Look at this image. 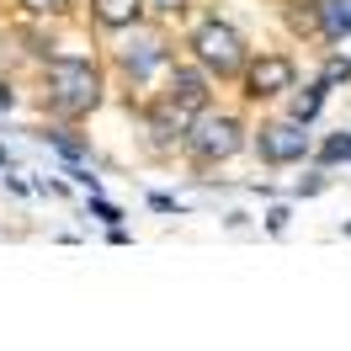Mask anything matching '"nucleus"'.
<instances>
[{"label":"nucleus","instance_id":"f257e3e1","mask_svg":"<svg viewBox=\"0 0 351 351\" xmlns=\"http://www.w3.org/2000/svg\"><path fill=\"white\" fill-rule=\"evenodd\" d=\"M38 90H43V112L59 123H80L107 101V69L90 53H48L38 64Z\"/></svg>","mask_w":351,"mask_h":351},{"label":"nucleus","instance_id":"f03ea898","mask_svg":"<svg viewBox=\"0 0 351 351\" xmlns=\"http://www.w3.org/2000/svg\"><path fill=\"white\" fill-rule=\"evenodd\" d=\"M245 144H250L245 112L202 107V112H192V123H186V133H181V160H186L192 171H213V165H223V160H234Z\"/></svg>","mask_w":351,"mask_h":351},{"label":"nucleus","instance_id":"7ed1b4c3","mask_svg":"<svg viewBox=\"0 0 351 351\" xmlns=\"http://www.w3.org/2000/svg\"><path fill=\"white\" fill-rule=\"evenodd\" d=\"M186 59L202 64L213 80H234L245 69V59H250V43H245V32L234 22H223L219 11H213V16H202V22L186 32Z\"/></svg>","mask_w":351,"mask_h":351},{"label":"nucleus","instance_id":"20e7f679","mask_svg":"<svg viewBox=\"0 0 351 351\" xmlns=\"http://www.w3.org/2000/svg\"><path fill=\"white\" fill-rule=\"evenodd\" d=\"M171 59H176L171 38H165L160 27H144V22H133L128 38L112 48V64H117V75H123V86H149L154 75H165Z\"/></svg>","mask_w":351,"mask_h":351},{"label":"nucleus","instance_id":"39448f33","mask_svg":"<svg viewBox=\"0 0 351 351\" xmlns=\"http://www.w3.org/2000/svg\"><path fill=\"white\" fill-rule=\"evenodd\" d=\"M245 149H256V160L266 171H287V165H304L314 154V133L304 123H293V117H266L261 128H250Z\"/></svg>","mask_w":351,"mask_h":351},{"label":"nucleus","instance_id":"423d86ee","mask_svg":"<svg viewBox=\"0 0 351 351\" xmlns=\"http://www.w3.org/2000/svg\"><path fill=\"white\" fill-rule=\"evenodd\" d=\"M240 80V96L250 101V107H266V101H282L287 90L298 86V59L293 53H256L250 48V59H245V69L234 75Z\"/></svg>","mask_w":351,"mask_h":351},{"label":"nucleus","instance_id":"0eeeda50","mask_svg":"<svg viewBox=\"0 0 351 351\" xmlns=\"http://www.w3.org/2000/svg\"><path fill=\"white\" fill-rule=\"evenodd\" d=\"M213 86H219V80H213L202 64H192V59H171V64H165V90H160V96H165L176 112L192 117V112L213 107Z\"/></svg>","mask_w":351,"mask_h":351},{"label":"nucleus","instance_id":"6e6552de","mask_svg":"<svg viewBox=\"0 0 351 351\" xmlns=\"http://www.w3.org/2000/svg\"><path fill=\"white\" fill-rule=\"evenodd\" d=\"M138 117H144V138H149L154 154H181V133H186V112H176L165 96H154V101H144L138 107Z\"/></svg>","mask_w":351,"mask_h":351},{"label":"nucleus","instance_id":"1a4fd4ad","mask_svg":"<svg viewBox=\"0 0 351 351\" xmlns=\"http://www.w3.org/2000/svg\"><path fill=\"white\" fill-rule=\"evenodd\" d=\"M38 144H48V149L59 154L64 165H80V160H90V138L75 123H59V117H48V123H38Z\"/></svg>","mask_w":351,"mask_h":351},{"label":"nucleus","instance_id":"9d476101","mask_svg":"<svg viewBox=\"0 0 351 351\" xmlns=\"http://www.w3.org/2000/svg\"><path fill=\"white\" fill-rule=\"evenodd\" d=\"M90 22L101 32H128L133 22H144V0H90Z\"/></svg>","mask_w":351,"mask_h":351},{"label":"nucleus","instance_id":"9b49d317","mask_svg":"<svg viewBox=\"0 0 351 351\" xmlns=\"http://www.w3.org/2000/svg\"><path fill=\"white\" fill-rule=\"evenodd\" d=\"M325 101H330V90L319 86V80H308L304 90L293 86V90H287V117H293V123H304V128H308V123H314V117L325 112Z\"/></svg>","mask_w":351,"mask_h":351},{"label":"nucleus","instance_id":"f8f14e48","mask_svg":"<svg viewBox=\"0 0 351 351\" xmlns=\"http://www.w3.org/2000/svg\"><path fill=\"white\" fill-rule=\"evenodd\" d=\"M319 38L341 48L351 38V0H319Z\"/></svg>","mask_w":351,"mask_h":351},{"label":"nucleus","instance_id":"ddd939ff","mask_svg":"<svg viewBox=\"0 0 351 351\" xmlns=\"http://www.w3.org/2000/svg\"><path fill=\"white\" fill-rule=\"evenodd\" d=\"M308 160H314L319 171H335V165H351V133L341 128V133H330V138H319Z\"/></svg>","mask_w":351,"mask_h":351},{"label":"nucleus","instance_id":"4468645a","mask_svg":"<svg viewBox=\"0 0 351 351\" xmlns=\"http://www.w3.org/2000/svg\"><path fill=\"white\" fill-rule=\"evenodd\" d=\"M282 16L298 38H319V0H282Z\"/></svg>","mask_w":351,"mask_h":351},{"label":"nucleus","instance_id":"2eb2a0df","mask_svg":"<svg viewBox=\"0 0 351 351\" xmlns=\"http://www.w3.org/2000/svg\"><path fill=\"white\" fill-rule=\"evenodd\" d=\"M325 90H341V86H351V53H341V48H330L325 53V64H319V75H314Z\"/></svg>","mask_w":351,"mask_h":351},{"label":"nucleus","instance_id":"dca6fc26","mask_svg":"<svg viewBox=\"0 0 351 351\" xmlns=\"http://www.w3.org/2000/svg\"><path fill=\"white\" fill-rule=\"evenodd\" d=\"M16 11H22V16L48 22V16H69V11H75V0H16Z\"/></svg>","mask_w":351,"mask_h":351},{"label":"nucleus","instance_id":"f3484780","mask_svg":"<svg viewBox=\"0 0 351 351\" xmlns=\"http://www.w3.org/2000/svg\"><path fill=\"white\" fill-rule=\"evenodd\" d=\"M86 213H90V219H101L107 229H112V223H123V208H117V202H107L101 192H86Z\"/></svg>","mask_w":351,"mask_h":351},{"label":"nucleus","instance_id":"a211bd4d","mask_svg":"<svg viewBox=\"0 0 351 351\" xmlns=\"http://www.w3.org/2000/svg\"><path fill=\"white\" fill-rule=\"evenodd\" d=\"M144 11H154L160 22H171V16H186V11H192V0H144Z\"/></svg>","mask_w":351,"mask_h":351},{"label":"nucleus","instance_id":"6ab92c4d","mask_svg":"<svg viewBox=\"0 0 351 351\" xmlns=\"http://www.w3.org/2000/svg\"><path fill=\"white\" fill-rule=\"evenodd\" d=\"M325 186H330V171H314L308 181H298V186H293V197H319Z\"/></svg>","mask_w":351,"mask_h":351},{"label":"nucleus","instance_id":"aec40b11","mask_svg":"<svg viewBox=\"0 0 351 351\" xmlns=\"http://www.w3.org/2000/svg\"><path fill=\"white\" fill-rule=\"evenodd\" d=\"M69 176H75V186H80V192H101V176L86 171V160H80V165H69Z\"/></svg>","mask_w":351,"mask_h":351},{"label":"nucleus","instance_id":"412c9836","mask_svg":"<svg viewBox=\"0 0 351 351\" xmlns=\"http://www.w3.org/2000/svg\"><path fill=\"white\" fill-rule=\"evenodd\" d=\"M287 219H293L287 208H271V213H266V234H271V240H282V234H287Z\"/></svg>","mask_w":351,"mask_h":351},{"label":"nucleus","instance_id":"4be33fe9","mask_svg":"<svg viewBox=\"0 0 351 351\" xmlns=\"http://www.w3.org/2000/svg\"><path fill=\"white\" fill-rule=\"evenodd\" d=\"M16 101H22V96H16V86L0 75V112H16Z\"/></svg>","mask_w":351,"mask_h":351},{"label":"nucleus","instance_id":"5701e85b","mask_svg":"<svg viewBox=\"0 0 351 351\" xmlns=\"http://www.w3.org/2000/svg\"><path fill=\"white\" fill-rule=\"evenodd\" d=\"M149 208H154V213H176V197H165V192H149Z\"/></svg>","mask_w":351,"mask_h":351}]
</instances>
